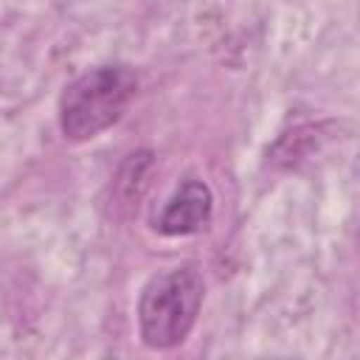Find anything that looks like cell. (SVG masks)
Segmentation results:
<instances>
[{"label": "cell", "mask_w": 360, "mask_h": 360, "mask_svg": "<svg viewBox=\"0 0 360 360\" xmlns=\"http://www.w3.org/2000/svg\"><path fill=\"white\" fill-rule=\"evenodd\" d=\"M202 298L205 281L197 264H177L155 273L138 298L141 340L160 352L180 346L200 315Z\"/></svg>", "instance_id": "1"}, {"label": "cell", "mask_w": 360, "mask_h": 360, "mask_svg": "<svg viewBox=\"0 0 360 360\" xmlns=\"http://www.w3.org/2000/svg\"><path fill=\"white\" fill-rule=\"evenodd\" d=\"M211 214H214L211 188L197 177H186L172 191V197L163 202L160 214L152 222H155V231L166 236H186V233H197L208 228Z\"/></svg>", "instance_id": "3"}, {"label": "cell", "mask_w": 360, "mask_h": 360, "mask_svg": "<svg viewBox=\"0 0 360 360\" xmlns=\"http://www.w3.org/2000/svg\"><path fill=\"white\" fill-rule=\"evenodd\" d=\"M138 76L127 65H98L76 76L59 96V127L68 141H90L121 121L135 98Z\"/></svg>", "instance_id": "2"}]
</instances>
